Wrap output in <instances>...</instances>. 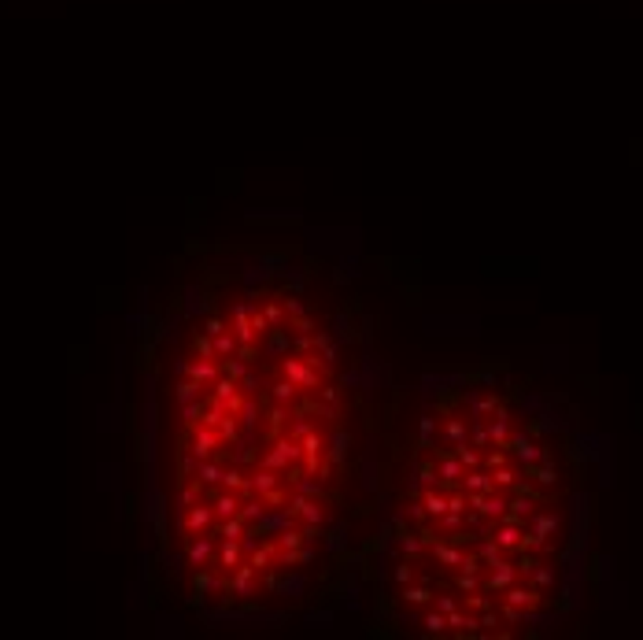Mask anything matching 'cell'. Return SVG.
Instances as JSON below:
<instances>
[{
	"label": "cell",
	"mask_w": 643,
	"mask_h": 640,
	"mask_svg": "<svg viewBox=\"0 0 643 640\" xmlns=\"http://www.w3.org/2000/svg\"><path fill=\"white\" fill-rule=\"evenodd\" d=\"M599 462L577 407L507 359L425 370L362 566L370 633L521 640L585 596Z\"/></svg>",
	"instance_id": "cell-2"
},
{
	"label": "cell",
	"mask_w": 643,
	"mask_h": 640,
	"mask_svg": "<svg viewBox=\"0 0 643 640\" xmlns=\"http://www.w3.org/2000/svg\"><path fill=\"white\" fill-rule=\"evenodd\" d=\"M148 389L155 544L185 607L289 626L362 593L403 415L348 274L296 241L211 244Z\"/></svg>",
	"instance_id": "cell-1"
}]
</instances>
